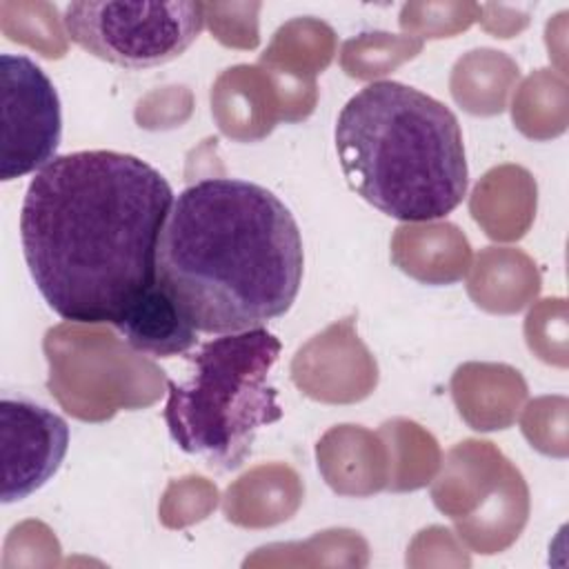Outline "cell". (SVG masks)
I'll return each mask as SVG.
<instances>
[{
  "label": "cell",
  "instance_id": "6da1fadb",
  "mask_svg": "<svg viewBox=\"0 0 569 569\" xmlns=\"http://www.w3.org/2000/svg\"><path fill=\"white\" fill-rule=\"evenodd\" d=\"M173 191L149 162L111 149L56 156L31 178L24 262L44 302L69 322L116 325L156 280Z\"/></svg>",
  "mask_w": 569,
  "mask_h": 569
},
{
  "label": "cell",
  "instance_id": "7a4b0ae2",
  "mask_svg": "<svg viewBox=\"0 0 569 569\" xmlns=\"http://www.w3.org/2000/svg\"><path fill=\"white\" fill-rule=\"evenodd\" d=\"M305 251L289 207L240 178H200L171 202L156 280L196 331L240 333L284 316Z\"/></svg>",
  "mask_w": 569,
  "mask_h": 569
},
{
  "label": "cell",
  "instance_id": "3957f363",
  "mask_svg": "<svg viewBox=\"0 0 569 569\" xmlns=\"http://www.w3.org/2000/svg\"><path fill=\"white\" fill-rule=\"evenodd\" d=\"M336 149L349 187L402 222L451 213L469 184L458 118L440 100L378 80L347 100Z\"/></svg>",
  "mask_w": 569,
  "mask_h": 569
},
{
  "label": "cell",
  "instance_id": "277c9868",
  "mask_svg": "<svg viewBox=\"0 0 569 569\" xmlns=\"http://www.w3.org/2000/svg\"><path fill=\"white\" fill-rule=\"evenodd\" d=\"M280 349V340L264 327L204 342L191 356L189 380H167L164 422L173 442L209 467H240L256 433L282 418L269 380Z\"/></svg>",
  "mask_w": 569,
  "mask_h": 569
},
{
  "label": "cell",
  "instance_id": "5b68a950",
  "mask_svg": "<svg viewBox=\"0 0 569 569\" xmlns=\"http://www.w3.org/2000/svg\"><path fill=\"white\" fill-rule=\"evenodd\" d=\"M204 4L176 2H71L67 36L91 56L124 69H151L182 56L204 27Z\"/></svg>",
  "mask_w": 569,
  "mask_h": 569
},
{
  "label": "cell",
  "instance_id": "8992f818",
  "mask_svg": "<svg viewBox=\"0 0 569 569\" xmlns=\"http://www.w3.org/2000/svg\"><path fill=\"white\" fill-rule=\"evenodd\" d=\"M4 182L40 171L56 158L62 138L60 98L49 76L29 56H0Z\"/></svg>",
  "mask_w": 569,
  "mask_h": 569
},
{
  "label": "cell",
  "instance_id": "52a82bcc",
  "mask_svg": "<svg viewBox=\"0 0 569 569\" xmlns=\"http://www.w3.org/2000/svg\"><path fill=\"white\" fill-rule=\"evenodd\" d=\"M2 491L4 505L24 500L60 469L69 449V427L51 409L4 396L0 402Z\"/></svg>",
  "mask_w": 569,
  "mask_h": 569
},
{
  "label": "cell",
  "instance_id": "ba28073f",
  "mask_svg": "<svg viewBox=\"0 0 569 569\" xmlns=\"http://www.w3.org/2000/svg\"><path fill=\"white\" fill-rule=\"evenodd\" d=\"M136 351L153 358L187 353L198 342V331L156 282L113 325Z\"/></svg>",
  "mask_w": 569,
  "mask_h": 569
}]
</instances>
